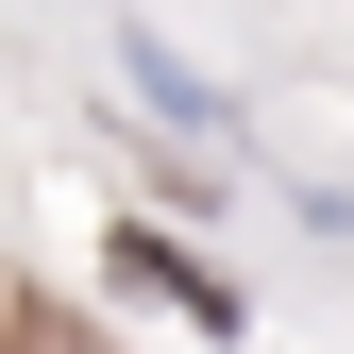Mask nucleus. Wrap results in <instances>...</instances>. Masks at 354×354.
I'll list each match as a JSON object with an SVG mask.
<instances>
[{
	"instance_id": "nucleus-1",
	"label": "nucleus",
	"mask_w": 354,
	"mask_h": 354,
	"mask_svg": "<svg viewBox=\"0 0 354 354\" xmlns=\"http://www.w3.org/2000/svg\"><path fill=\"white\" fill-rule=\"evenodd\" d=\"M118 270H136L152 304H186L203 337H236V287H219V270H186V253H169V236H118Z\"/></svg>"
}]
</instances>
